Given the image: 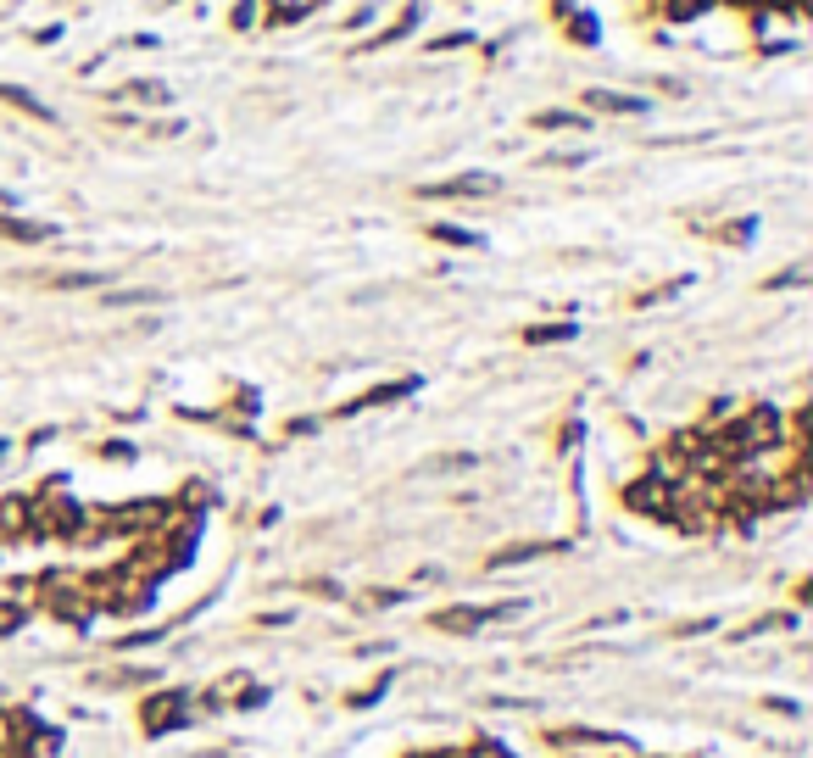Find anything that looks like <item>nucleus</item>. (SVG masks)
<instances>
[{"mask_svg": "<svg viewBox=\"0 0 813 758\" xmlns=\"http://www.w3.org/2000/svg\"><path fill=\"white\" fill-rule=\"evenodd\" d=\"M78 530H84V508L56 485L28 497V541H78Z\"/></svg>", "mask_w": 813, "mask_h": 758, "instance_id": "nucleus-1", "label": "nucleus"}, {"mask_svg": "<svg viewBox=\"0 0 813 758\" xmlns=\"http://www.w3.org/2000/svg\"><path fill=\"white\" fill-rule=\"evenodd\" d=\"M680 485L685 480H663L658 469H646L635 485H624V508H635V513H646V519L669 524V513L680 508Z\"/></svg>", "mask_w": 813, "mask_h": 758, "instance_id": "nucleus-2", "label": "nucleus"}, {"mask_svg": "<svg viewBox=\"0 0 813 758\" xmlns=\"http://www.w3.org/2000/svg\"><path fill=\"white\" fill-rule=\"evenodd\" d=\"M179 725H190V697L184 692H156L140 703V731L145 736H168V731H179Z\"/></svg>", "mask_w": 813, "mask_h": 758, "instance_id": "nucleus-3", "label": "nucleus"}, {"mask_svg": "<svg viewBox=\"0 0 813 758\" xmlns=\"http://www.w3.org/2000/svg\"><path fill=\"white\" fill-rule=\"evenodd\" d=\"M513 614H524V602H496V608H440L435 630H446V636H474L479 625H491V619H513Z\"/></svg>", "mask_w": 813, "mask_h": 758, "instance_id": "nucleus-4", "label": "nucleus"}, {"mask_svg": "<svg viewBox=\"0 0 813 758\" xmlns=\"http://www.w3.org/2000/svg\"><path fill=\"white\" fill-rule=\"evenodd\" d=\"M502 190L496 173H457V179H440V184H424L429 201H485Z\"/></svg>", "mask_w": 813, "mask_h": 758, "instance_id": "nucleus-5", "label": "nucleus"}, {"mask_svg": "<svg viewBox=\"0 0 813 758\" xmlns=\"http://www.w3.org/2000/svg\"><path fill=\"white\" fill-rule=\"evenodd\" d=\"M413 391H418L413 379H390V385H379V391L351 396V402L340 407V419H351V413H368V407H385V402H401V396H413Z\"/></svg>", "mask_w": 813, "mask_h": 758, "instance_id": "nucleus-6", "label": "nucleus"}, {"mask_svg": "<svg viewBox=\"0 0 813 758\" xmlns=\"http://www.w3.org/2000/svg\"><path fill=\"white\" fill-rule=\"evenodd\" d=\"M585 106H591V112H613V118H624V112H646L641 95H619V90H585Z\"/></svg>", "mask_w": 813, "mask_h": 758, "instance_id": "nucleus-7", "label": "nucleus"}, {"mask_svg": "<svg viewBox=\"0 0 813 758\" xmlns=\"http://www.w3.org/2000/svg\"><path fill=\"white\" fill-rule=\"evenodd\" d=\"M0 240H23V246H39V240H51V223H28V218H0Z\"/></svg>", "mask_w": 813, "mask_h": 758, "instance_id": "nucleus-8", "label": "nucleus"}, {"mask_svg": "<svg viewBox=\"0 0 813 758\" xmlns=\"http://www.w3.org/2000/svg\"><path fill=\"white\" fill-rule=\"evenodd\" d=\"M546 552H557L552 541H524V547H502L491 558V569H513V563H535V558H546Z\"/></svg>", "mask_w": 813, "mask_h": 758, "instance_id": "nucleus-9", "label": "nucleus"}, {"mask_svg": "<svg viewBox=\"0 0 813 758\" xmlns=\"http://www.w3.org/2000/svg\"><path fill=\"white\" fill-rule=\"evenodd\" d=\"M0 101H6V106H17V112H28V118H39V123H51V106H45V101H34V95H28L23 84H0Z\"/></svg>", "mask_w": 813, "mask_h": 758, "instance_id": "nucleus-10", "label": "nucleus"}, {"mask_svg": "<svg viewBox=\"0 0 813 758\" xmlns=\"http://www.w3.org/2000/svg\"><path fill=\"white\" fill-rule=\"evenodd\" d=\"M413 28H418V6H407V12H401V17H396V23H390V28H385V34H374V40L362 45V51H385V45H396V40H407V34H413Z\"/></svg>", "mask_w": 813, "mask_h": 758, "instance_id": "nucleus-11", "label": "nucleus"}, {"mask_svg": "<svg viewBox=\"0 0 813 758\" xmlns=\"http://www.w3.org/2000/svg\"><path fill=\"white\" fill-rule=\"evenodd\" d=\"M535 129H546V134H552V129H591V118H580V112H535Z\"/></svg>", "mask_w": 813, "mask_h": 758, "instance_id": "nucleus-12", "label": "nucleus"}, {"mask_svg": "<svg viewBox=\"0 0 813 758\" xmlns=\"http://www.w3.org/2000/svg\"><path fill=\"white\" fill-rule=\"evenodd\" d=\"M429 235H435L440 246H479L474 229H457V223H429Z\"/></svg>", "mask_w": 813, "mask_h": 758, "instance_id": "nucleus-13", "label": "nucleus"}, {"mask_svg": "<svg viewBox=\"0 0 813 758\" xmlns=\"http://www.w3.org/2000/svg\"><path fill=\"white\" fill-rule=\"evenodd\" d=\"M524 340H530V346H552V340H574V324H535V329H524Z\"/></svg>", "mask_w": 813, "mask_h": 758, "instance_id": "nucleus-14", "label": "nucleus"}, {"mask_svg": "<svg viewBox=\"0 0 813 758\" xmlns=\"http://www.w3.org/2000/svg\"><path fill=\"white\" fill-rule=\"evenodd\" d=\"M112 101H168V90H162V84H123Z\"/></svg>", "mask_w": 813, "mask_h": 758, "instance_id": "nucleus-15", "label": "nucleus"}, {"mask_svg": "<svg viewBox=\"0 0 813 758\" xmlns=\"http://www.w3.org/2000/svg\"><path fill=\"white\" fill-rule=\"evenodd\" d=\"M23 619H28V608H23V602H6V597H0V636H12V630H23Z\"/></svg>", "mask_w": 813, "mask_h": 758, "instance_id": "nucleus-16", "label": "nucleus"}, {"mask_svg": "<svg viewBox=\"0 0 813 758\" xmlns=\"http://www.w3.org/2000/svg\"><path fill=\"white\" fill-rule=\"evenodd\" d=\"M56 290H95L101 285V274H51Z\"/></svg>", "mask_w": 813, "mask_h": 758, "instance_id": "nucleus-17", "label": "nucleus"}, {"mask_svg": "<svg viewBox=\"0 0 813 758\" xmlns=\"http://www.w3.org/2000/svg\"><path fill=\"white\" fill-rule=\"evenodd\" d=\"M385 692H390V675H379L374 686H368V692H357V697H351V708H368V703H379Z\"/></svg>", "mask_w": 813, "mask_h": 758, "instance_id": "nucleus-18", "label": "nucleus"}, {"mask_svg": "<svg viewBox=\"0 0 813 758\" xmlns=\"http://www.w3.org/2000/svg\"><path fill=\"white\" fill-rule=\"evenodd\" d=\"M401 597H407V591H368V597H362V608H396Z\"/></svg>", "mask_w": 813, "mask_h": 758, "instance_id": "nucleus-19", "label": "nucleus"}, {"mask_svg": "<svg viewBox=\"0 0 813 758\" xmlns=\"http://www.w3.org/2000/svg\"><path fill=\"white\" fill-rule=\"evenodd\" d=\"M457 758H507L496 742H474V747H457Z\"/></svg>", "mask_w": 813, "mask_h": 758, "instance_id": "nucleus-20", "label": "nucleus"}, {"mask_svg": "<svg viewBox=\"0 0 813 758\" xmlns=\"http://www.w3.org/2000/svg\"><path fill=\"white\" fill-rule=\"evenodd\" d=\"M457 45H474V34H440V40H429V51H457Z\"/></svg>", "mask_w": 813, "mask_h": 758, "instance_id": "nucleus-21", "label": "nucleus"}, {"mask_svg": "<svg viewBox=\"0 0 813 758\" xmlns=\"http://www.w3.org/2000/svg\"><path fill=\"white\" fill-rule=\"evenodd\" d=\"M134 301H151V290H117V296H106V307H134Z\"/></svg>", "mask_w": 813, "mask_h": 758, "instance_id": "nucleus-22", "label": "nucleus"}, {"mask_svg": "<svg viewBox=\"0 0 813 758\" xmlns=\"http://www.w3.org/2000/svg\"><path fill=\"white\" fill-rule=\"evenodd\" d=\"M568 34H574V40H591V45H596V23H591V17H574V23H568Z\"/></svg>", "mask_w": 813, "mask_h": 758, "instance_id": "nucleus-23", "label": "nucleus"}, {"mask_svg": "<svg viewBox=\"0 0 813 758\" xmlns=\"http://www.w3.org/2000/svg\"><path fill=\"white\" fill-rule=\"evenodd\" d=\"M585 151H557V157H546V168H580Z\"/></svg>", "mask_w": 813, "mask_h": 758, "instance_id": "nucleus-24", "label": "nucleus"}, {"mask_svg": "<svg viewBox=\"0 0 813 758\" xmlns=\"http://www.w3.org/2000/svg\"><path fill=\"white\" fill-rule=\"evenodd\" d=\"M101 452H106V458H117V463H123V458H134V446H129V441H106Z\"/></svg>", "mask_w": 813, "mask_h": 758, "instance_id": "nucleus-25", "label": "nucleus"}, {"mask_svg": "<svg viewBox=\"0 0 813 758\" xmlns=\"http://www.w3.org/2000/svg\"><path fill=\"white\" fill-rule=\"evenodd\" d=\"M713 625H719V619H691V625H680V636H708Z\"/></svg>", "mask_w": 813, "mask_h": 758, "instance_id": "nucleus-26", "label": "nucleus"}]
</instances>
